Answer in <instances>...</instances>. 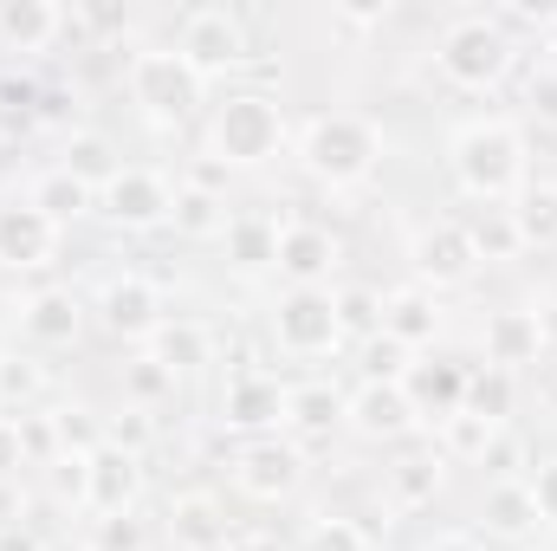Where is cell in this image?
<instances>
[{
    "mask_svg": "<svg viewBox=\"0 0 557 551\" xmlns=\"http://www.w3.org/2000/svg\"><path fill=\"white\" fill-rule=\"evenodd\" d=\"M344 267V241L318 221H285L278 228V267L273 273L298 292H331V273Z\"/></svg>",
    "mask_w": 557,
    "mask_h": 551,
    "instance_id": "11",
    "label": "cell"
},
{
    "mask_svg": "<svg viewBox=\"0 0 557 551\" xmlns=\"http://www.w3.org/2000/svg\"><path fill=\"white\" fill-rule=\"evenodd\" d=\"M234 487H240L247 500H267V506H278V500H292V493L305 487V454H298L292 441H278V434H267V441H247V448L234 454Z\"/></svg>",
    "mask_w": 557,
    "mask_h": 551,
    "instance_id": "12",
    "label": "cell"
},
{
    "mask_svg": "<svg viewBox=\"0 0 557 551\" xmlns=\"http://www.w3.org/2000/svg\"><path fill=\"white\" fill-rule=\"evenodd\" d=\"M344 428L363 434V441H409L421 428V415L409 409L403 383H370V377H363V383L344 396Z\"/></svg>",
    "mask_w": 557,
    "mask_h": 551,
    "instance_id": "15",
    "label": "cell"
},
{
    "mask_svg": "<svg viewBox=\"0 0 557 551\" xmlns=\"http://www.w3.org/2000/svg\"><path fill=\"white\" fill-rule=\"evenodd\" d=\"M65 33V13L52 0H0V52H46Z\"/></svg>",
    "mask_w": 557,
    "mask_h": 551,
    "instance_id": "23",
    "label": "cell"
},
{
    "mask_svg": "<svg viewBox=\"0 0 557 551\" xmlns=\"http://www.w3.org/2000/svg\"><path fill=\"white\" fill-rule=\"evenodd\" d=\"M273 344L298 364L337 357L344 351V325H337V292H298L285 285L273 305Z\"/></svg>",
    "mask_w": 557,
    "mask_h": 551,
    "instance_id": "7",
    "label": "cell"
},
{
    "mask_svg": "<svg viewBox=\"0 0 557 551\" xmlns=\"http://www.w3.org/2000/svg\"><path fill=\"white\" fill-rule=\"evenodd\" d=\"M149 434H156L149 409H124L117 421H111V448H124V454H143V448H149Z\"/></svg>",
    "mask_w": 557,
    "mask_h": 551,
    "instance_id": "42",
    "label": "cell"
},
{
    "mask_svg": "<svg viewBox=\"0 0 557 551\" xmlns=\"http://www.w3.org/2000/svg\"><path fill=\"white\" fill-rule=\"evenodd\" d=\"M460 228H467V247H473V260H480V267H506V260H519V254H525L512 208H467V215H460Z\"/></svg>",
    "mask_w": 557,
    "mask_h": 551,
    "instance_id": "27",
    "label": "cell"
},
{
    "mask_svg": "<svg viewBox=\"0 0 557 551\" xmlns=\"http://www.w3.org/2000/svg\"><path fill=\"white\" fill-rule=\"evenodd\" d=\"M104 551H143L137 519H104Z\"/></svg>",
    "mask_w": 557,
    "mask_h": 551,
    "instance_id": "45",
    "label": "cell"
},
{
    "mask_svg": "<svg viewBox=\"0 0 557 551\" xmlns=\"http://www.w3.org/2000/svg\"><path fill=\"white\" fill-rule=\"evenodd\" d=\"M409 260H416L421 285H434V292H441V285H467V279L480 273V260H473L460 221H428V228H416Z\"/></svg>",
    "mask_w": 557,
    "mask_h": 551,
    "instance_id": "17",
    "label": "cell"
},
{
    "mask_svg": "<svg viewBox=\"0 0 557 551\" xmlns=\"http://www.w3.org/2000/svg\"><path fill=\"white\" fill-rule=\"evenodd\" d=\"M46 421H52L59 454H72V461H85V454H98V448L111 441V421L98 409H85V403H65V409H52Z\"/></svg>",
    "mask_w": 557,
    "mask_h": 551,
    "instance_id": "32",
    "label": "cell"
},
{
    "mask_svg": "<svg viewBox=\"0 0 557 551\" xmlns=\"http://www.w3.org/2000/svg\"><path fill=\"white\" fill-rule=\"evenodd\" d=\"M124 396H131V409H149V403L175 396V377H169L156 357H137V364H131V377H124Z\"/></svg>",
    "mask_w": 557,
    "mask_h": 551,
    "instance_id": "38",
    "label": "cell"
},
{
    "mask_svg": "<svg viewBox=\"0 0 557 551\" xmlns=\"http://www.w3.org/2000/svg\"><path fill=\"white\" fill-rule=\"evenodd\" d=\"M506 208H512L525 247H557V182H525L519 201H506Z\"/></svg>",
    "mask_w": 557,
    "mask_h": 551,
    "instance_id": "31",
    "label": "cell"
},
{
    "mask_svg": "<svg viewBox=\"0 0 557 551\" xmlns=\"http://www.w3.org/2000/svg\"><path fill=\"white\" fill-rule=\"evenodd\" d=\"M285 428L298 441H331L344 428V396L331 383H292L285 390Z\"/></svg>",
    "mask_w": 557,
    "mask_h": 551,
    "instance_id": "24",
    "label": "cell"
},
{
    "mask_svg": "<svg viewBox=\"0 0 557 551\" xmlns=\"http://www.w3.org/2000/svg\"><path fill=\"white\" fill-rule=\"evenodd\" d=\"M39 390H46V370L33 357H0V403H20L26 409Z\"/></svg>",
    "mask_w": 557,
    "mask_h": 551,
    "instance_id": "40",
    "label": "cell"
},
{
    "mask_svg": "<svg viewBox=\"0 0 557 551\" xmlns=\"http://www.w3.org/2000/svg\"><path fill=\"white\" fill-rule=\"evenodd\" d=\"M227 221H234V215H227V195L195 188V182H175V215H169L175 234H188V241H221Z\"/></svg>",
    "mask_w": 557,
    "mask_h": 551,
    "instance_id": "29",
    "label": "cell"
},
{
    "mask_svg": "<svg viewBox=\"0 0 557 551\" xmlns=\"http://www.w3.org/2000/svg\"><path fill=\"white\" fill-rule=\"evenodd\" d=\"M98 325L111 331V338H124V344H149L162 325H169V311H162V285L149 273H111L98 285Z\"/></svg>",
    "mask_w": 557,
    "mask_h": 551,
    "instance_id": "9",
    "label": "cell"
},
{
    "mask_svg": "<svg viewBox=\"0 0 557 551\" xmlns=\"http://www.w3.org/2000/svg\"><path fill=\"white\" fill-rule=\"evenodd\" d=\"M59 221H46L33 201H0V267L7 273H46L59 260Z\"/></svg>",
    "mask_w": 557,
    "mask_h": 551,
    "instance_id": "13",
    "label": "cell"
},
{
    "mask_svg": "<svg viewBox=\"0 0 557 551\" xmlns=\"http://www.w3.org/2000/svg\"><path fill=\"white\" fill-rule=\"evenodd\" d=\"M447 175L473 208H506L519 201V188L532 182V156H525V131L512 118H467L447 137Z\"/></svg>",
    "mask_w": 557,
    "mask_h": 551,
    "instance_id": "1",
    "label": "cell"
},
{
    "mask_svg": "<svg viewBox=\"0 0 557 551\" xmlns=\"http://www.w3.org/2000/svg\"><path fill=\"white\" fill-rule=\"evenodd\" d=\"M467 364H454V357H416L409 370H403V396H409V409L421 415V428L434 421H447V415L467 409Z\"/></svg>",
    "mask_w": 557,
    "mask_h": 551,
    "instance_id": "16",
    "label": "cell"
},
{
    "mask_svg": "<svg viewBox=\"0 0 557 551\" xmlns=\"http://www.w3.org/2000/svg\"><path fill=\"white\" fill-rule=\"evenodd\" d=\"M337 325H344V338H376L383 331V298L370 292V285H344L337 292Z\"/></svg>",
    "mask_w": 557,
    "mask_h": 551,
    "instance_id": "35",
    "label": "cell"
},
{
    "mask_svg": "<svg viewBox=\"0 0 557 551\" xmlns=\"http://www.w3.org/2000/svg\"><path fill=\"white\" fill-rule=\"evenodd\" d=\"M0 415H7V403H0Z\"/></svg>",
    "mask_w": 557,
    "mask_h": 551,
    "instance_id": "55",
    "label": "cell"
},
{
    "mask_svg": "<svg viewBox=\"0 0 557 551\" xmlns=\"http://www.w3.org/2000/svg\"><path fill=\"white\" fill-rule=\"evenodd\" d=\"M188 182H195V188H214V195H227V169H221V162H214V156H201V162H195V175H188Z\"/></svg>",
    "mask_w": 557,
    "mask_h": 551,
    "instance_id": "47",
    "label": "cell"
},
{
    "mask_svg": "<svg viewBox=\"0 0 557 551\" xmlns=\"http://www.w3.org/2000/svg\"><path fill=\"white\" fill-rule=\"evenodd\" d=\"M227 551H292V546H278V539H267V532H247V539H234Z\"/></svg>",
    "mask_w": 557,
    "mask_h": 551,
    "instance_id": "51",
    "label": "cell"
},
{
    "mask_svg": "<svg viewBox=\"0 0 557 551\" xmlns=\"http://www.w3.org/2000/svg\"><path fill=\"white\" fill-rule=\"evenodd\" d=\"M409 364H416V351H403V344H396V338H383V331L363 344V370H370V383H403V370H409Z\"/></svg>",
    "mask_w": 557,
    "mask_h": 551,
    "instance_id": "39",
    "label": "cell"
},
{
    "mask_svg": "<svg viewBox=\"0 0 557 551\" xmlns=\"http://www.w3.org/2000/svg\"><path fill=\"white\" fill-rule=\"evenodd\" d=\"M175 52H182L201 78H227V72L253 65L247 20L227 13V7H188V13L175 20Z\"/></svg>",
    "mask_w": 557,
    "mask_h": 551,
    "instance_id": "6",
    "label": "cell"
},
{
    "mask_svg": "<svg viewBox=\"0 0 557 551\" xmlns=\"http://www.w3.org/2000/svg\"><path fill=\"white\" fill-rule=\"evenodd\" d=\"M20 467H26V434L13 415H0V480H13Z\"/></svg>",
    "mask_w": 557,
    "mask_h": 551,
    "instance_id": "43",
    "label": "cell"
},
{
    "mask_svg": "<svg viewBox=\"0 0 557 551\" xmlns=\"http://www.w3.org/2000/svg\"><path fill=\"white\" fill-rule=\"evenodd\" d=\"M0 357H7V351H0Z\"/></svg>",
    "mask_w": 557,
    "mask_h": 551,
    "instance_id": "56",
    "label": "cell"
},
{
    "mask_svg": "<svg viewBox=\"0 0 557 551\" xmlns=\"http://www.w3.org/2000/svg\"><path fill=\"white\" fill-rule=\"evenodd\" d=\"M59 169H72L78 182L104 188V182H111V175H117L124 162H117V149L98 137V131H72V137H65V156H59Z\"/></svg>",
    "mask_w": 557,
    "mask_h": 551,
    "instance_id": "34",
    "label": "cell"
},
{
    "mask_svg": "<svg viewBox=\"0 0 557 551\" xmlns=\"http://www.w3.org/2000/svg\"><path fill=\"white\" fill-rule=\"evenodd\" d=\"M467 409L473 415H493V421H512V377L506 370H480V377H467Z\"/></svg>",
    "mask_w": 557,
    "mask_h": 551,
    "instance_id": "36",
    "label": "cell"
},
{
    "mask_svg": "<svg viewBox=\"0 0 557 551\" xmlns=\"http://www.w3.org/2000/svg\"><path fill=\"white\" fill-rule=\"evenodd\" d=\"M149 357H156L169 377H195V370L214 357V344H208V331H201V325L175 318V325H162V331L149 338Z\"/></svg>",
    "mask_w": 557,
    "mask_h": 551,
    "instance_id": "30",
    "label": "cell"
},
{
    "mask_svg": "<svg viewBox=\"0 0 557 551\" xmlns=\"http://www.w3.org/2000/svg\"><path fill=\"white\" fill-rule=\"evenodd\" d=\"M0 551H39L26 532H0Z\"/></svg>",
    "mask_w": 557,
    "mask_h": 551,
    "instance_id": "52",
    "label": "cell"
},
{
    "mask_svg": "<svg viewBox=\"0 0 557 551\" xmlns=\"http://www.w3.org/2000/svg\"><path fill=\"white\" fill-rule=\"evenodd\" d=\"M131 105L156 131H175L208 105V78L175 46H143V52H131Z\"/></svg>",
    "mask_w": 557,
    "mask_h": 551,
    "instance_id": "5",
    "label": "cell"
},
{
    "mask_svg": "<svg viewBox=\"0 0 557 551\" xmlns=\"http://www.w3.org/2000/svg\"><path fill=\"white\" fill-rule=\"evenodd\" d=\"M539 52H545V72H557V26L545 33V39H539Z\"/></svg>",
    "mask_w": 557,
    "mask_h": 551,
    "instance_id": "53",
    "label": "cell"
},
{
    "mask_svg": "<svg viewBox=\"0 0 557 551\" xmlns=\"http://www.w3.org/2000/svg\"><path fill=\"white\" fill-rule=\"evenodd\" d=\"M525 493H532V506H539V526H552L557 532V454L525 474Z\"/></svg>",
    "mask_w": 557,
    "mask_h": 551,
    "instance_id": "41",
    "label": "cell"
},
{
    "mask_svg": "<svg viewBox=\"0 0 557 551\" xmlns=\"http://www.w3.org/2000/svg\"><path fill=\"white\" fill-rule=\"evenodd\" d=\"M26 201H33L46 221H59V228H72V221L98 215V188H91V182H78V175H72V169H59V162L33 182V195H26Z\"/></svg>",
    "mask_w": 557,
    "mask_h": 551,
    "instance_id": "26",
    "label": "cell"
},
{
    "mask_svg": "<svg viewBox=\"0 0 557 551\" xmlns=\"http://www.w3.org/2000/svg\"><path fill=\"white\" fill-rule=\"evenodd\" d=\"M480 532L499 539V546H525V539L539 532V506H532V493H525V474L486 487V500H480Z\"/></svg>",
    "mask_w": 557,
    "mask_h": 551,
    "instance_id": "21",
    "label": "cell"
},
{
    "mask_svg": "<svg viewBox=\"0 0 557 551\" xmlns=\"http://www.w3.org/2000/svg\"><path fill=\"white\" fill-rule=\"evenodd\" d=\"M221 428L253 434V441L278 434L285 428V390H278V377H267V370H234L227 390H221Z\"/></svg>",
    "mask_w": 557,
    "mask_h": 551,
    "instance_id": "14",
    "label": "cell"
},
{
    "mask_svg": "<svg viewBox=\"0 0 557 551\" xmlns=\"http://www.w3.org/2000/svg\"><path fill=\"white\" fill-rule=\"evenodd\" d=\"M499 434H506V421L460 409V415H447V421H441V454H454V461H486Z\"/></svg>",
    "mask_w": 557,
    "mask_h": 551,
    "instance_id": "33",
    "label": "cell"
},
{
    "mask_svg": "<svg viewBox=\"0 0 557 551\" xmlns=\"http://www.w3.org/2000/svg\"><path fill=\"white\" fill-rule=\"evenodd\" d=\"M65 105H72L65 91H39V111H33V118H46V124H65Z\"/></svg>",
    "mask_w": 557,
    "mask_h": 551,
    "instance_id": "50",
    "label": "cell"
},
{
    "mask_svg": "<svg viewBox=\"0 0 557 551\" xmlns=\"http://www.w3.org/2000/svg\"><path fill=\"white\" fill-rule=\"evenodd\" d=\"M331 13H337L344 26H383V20H389V7H331Z\"/></svg>",
    "mask_w": 557,
    "mask_h": 551,
    "instance_id": "48",
    "label": "cell"
},
{
    "mask_svg": "<svg viewBox=\"0 0 557 551\" xmlns=\"http://www.w3.org/2000/svg\"><path fill=\"white\" fill-rule=\"evenodd\" d=\"M39 551H98V546H85V539H46Z\"/></svg>",
    "mask_w": 557,
    "mask_h": 551,
    "instance_id": "54",
    "label": "cell"
},
{
    "mask_svg": "<svg viewBox=\"0 0 557 551\" xmlns=\"http://www.w3.org/2000/svg\"><path fill=\"white\" fill-rule=\"evenodd\" d=\"M421 551H486V546H480L473 532H441V539H428Z\"/></svg>",
    "mask_w": 557,
    "mask_h": 551,
    "instance_id": "49",
    "label": "cell"
},
{
    "mask_svg": "<svg viewBox=\"0 0 557 551\" xmlns=\"http://www.w3.org/2000/svg\"><path fill=\"white\" fill-rule=\"evenodd\" d=\"M383 338H396L403 351H421L441 338V305L428 285H396L383 292Z\"/></svg>",
    "mask_w": 557,
    "mask_h": 551,
    "instance_id": "22",
    "label": "cell"
},
{
    "mask_svg": "<svg viewBox=\"0 0 557 551\" xmlns=\"http://www.w3.org/2000/svg\"><path fill=\"white\" fill-rule=\"evenodd\" d=\"M169 539H175V551H227L234 546L227 506L214 493H175L169 500Z\"/></svg>",
    "mask_w": 557,
    "mask_h": 551,
    "instance_id": "20",
    "label": "cell"
},
{
    "mask_svg": "<svg viewBox=\"0 0 557 551\" xmlns=\"http://www.w3.org/2000/svg\"><path fill=\"white\" fill-rule=\"evenodd\" d=\"M480 344H486V364H493V370L519 377L525 364H539V357H545V318H539V311L506 305V311H493V318H486Z\"/></svg>",
    "mask_w": 557,
    "mask_h": 551,
    "instance_id": "18",
    "label": "cell"
},
{
    "mask_svg": "<svg viewBox=\"0 0 557 551\" xmlns=\"http://www.w3.org/2000/svg\"><path fill=\"white\" fill-rule=\"evenodd\" d=\"M441 480H447L441 454H403V461L383 474V500H389L396 513H421V506L441 500Z\"/></svg>",
    "mask_w": 557,
    "mask_h": 551,
    "instance_id": "25",
    "label": "cell"
},
{
    "mask_svg": "<svg viewBox=\"0 0 557 551\" xmlns=\"http://www.w3.org/2000/svg\"><path fill=\"white\" fill-rule=\"evenodd\" d=\"M78 20H85V26H98V33H124V26H131V13H124V7H85Z\"/></svg>",
    "mask_w": 557,
    "mask_h": 551,
    "instance_id": "46",
    "label": "cell"
},
{
    "mask_svg": "<svg viewBox=\"0 0 557 551\" xmlns=\"http://www.w3.org/2000/svg\"><path fill=\"white\" fill-rule=\"evenodd\" d=\"M525 105H532V118H539V124H557V72L539 65V78L525 85Z\"/></svg>",
    "mask_w": 557,
    "mask_h": 551,
    "instance_id": "44",
    "label": "cell"
},
{
    "mask_svg": "<svg viewBox=\"0 0 557 551\" xmlns=\"http://www.w3.org/2000/svg\"><path fill=\"white\" fill-rule=\"evenodd\" d=\"M20 331H26L33 344H78V331H85V298H78L72 285H39V292L20 298Z\"/></svg>",
    "mask_w": 557,
    "mask_h": 551,
    "instance_id": "19",
    "label": "cell"
},
{
    "mask_svg": "<svg viewBox=\"0 0 557 551\" xmlns=\"http://www.w3.org/2000/svg\"><path fill=\"white\" fill-rule=\"evenodd\" d=\"M98 215H104L117 234H156V228H169V215H175V188H169V175L124 162V169L98 188Z\"/></svg>",
    "mask_w": 557,
    "mask_h": 551,
    "instance_id": "8",
    "label": "cell"
},
{
    "mask_svg": "<svg viewBox=\"0 0 557 551\" xmlns=\"http://www.w3.org/2000/svg\"><path fill=\"white\" fill-rule=\"evenodd\" d=\"M143 500V454H124V448H98V454H85V493H78V506L104 526V519H131Z\"/></svg>",
    "mask_w": 557,
    "mask_h": 551,
    "instance_id": "10",
    "label": "cell"
},
{
    "mask_svg": "<svg viewBox=\"0 0 557 551\" xmlns=\"http://www.w3.org/2000/svg\"><path fill=\"white\" fill-rule=\"evenodd\" d=\"M298 162L311 182L324 188H357L376 175L383 162V131L363 118V111H318L305 131H298Z\"/></svg>",
    "mask_w": 557,
    "mask_h": 551,
    "instance_id": "2",
    "label": "cell"
},
{
    "mask_svg": "<svg viewBox=\"0 0 557 551\" xmlns=\"http://www.w3.org/2000/svg\"><path fill=\"white\" fill-rule=\"evenodd\" d=\"M221 247H227L234 273H267V267H278V221L273 215H234Z\"/></svg>",
    "mask_w": 557,
    "mask_h": 551,
    "instance_id": "28",
    "label": "cell"
},
{
    "mask_svg": "<svg viewBox=\"0 0 557 551\" xmlns=\"http://www.w3.org/2000/svg\"><path fill=\"white\" fill-rule=\"evenodd\" d=\"M292 551H370V532L357 519H311Z\"/></svg>",
    "mask_w": 557,
    "mask_h": 551,
    "instance_id": "37",
    "label": "cell"
},
{
    "mask_svg": "<svg viewBox=\"0 0 557 551\" xmlns=\"http://www.w3.org/2000/svg\"><path fill=\"white\" fill-rule=\"evenodd\" d=\"M285 111L267 91H227L214 111H208V156L221 169H267L278 149H285Z\"/></svg>",
    "mask_w": 557,
    "mask_h": 551,
    "instance_id": "3",
    "label": "cell"
},
{
    "mask_svg": "<svg viewBox=\"0 0 557 551\" xmlns=\"http://www.w3.org/2000/svg\"><path fill=\"white\" fill-rule=\"evenodd\" d=\"M512 59H519V39L493 13H460L434 39V65H441V78L454 91H493V85H506Z\"/></svg>",
    "mask_w": 557,
    "mask_h": 551,
    "instance_id": "4",
    "label": "cell"
}]
</instances>
